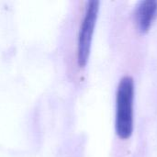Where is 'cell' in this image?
Instances as JSON below:
<instances>
[{"instance_id": "obj_2", "label": "cell", "mask_w": 157, "mask_h": 157, "mask_svg": "<svg viewBox=\"0 0 157 157\" xmlns=\"http://www.w3.org/2000/svg\"><path fill=\"white\" fill-rule=\"evenodd\" d=\"M99 9V2L90 0L87 3L85 17L80 28L78 38V63L81 66H85L90 53L93 33L98 18Z\"/></svg>"}, {"instance_id": "obj_1", "label": "cell", "mask_w": 157, "mask_h": 157, "mask_svg": "<svg viewBox=\"0 0 157 157\" xmlns=\"http://www.w3.org/2000/svg\"><path fill=\"white\" fill-rule=\"evenodd\" d=\"M134 82L131 76H124L118 86L116 98L115 129L121 139H128L133 131Z\"/></svg>"}, {"instance_id": "obj_3", "label": "cell", "mask_w": 157, "mask_h": 157, "mask_svg": "<svg viewBox=\"0 0 157 157\" xmlns=\"http://www.w3.org/2000/svg\"><path fill=\"white\" fill-rule=\"evenodd\" d=\"M157 16V1L144 0L138 3L134 10V20L139 31L149 30Z\"/></svg>"}]
</instances>
